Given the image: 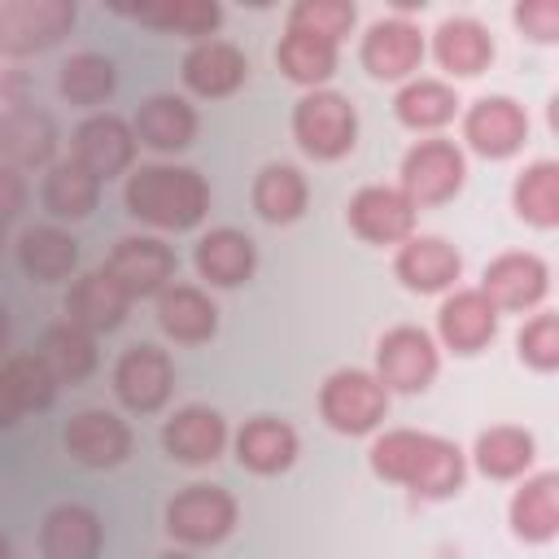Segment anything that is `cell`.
<instances>
[{
  "label": "cell",
  "instance_id": "obj_1",
  "mask_svg": "<svg viewBox=\"0 0 559 559\" xmlns=\"http://www.w3.org/2000/svg\"><path fill=\"white\" fill-rule=\"evenodd\" d=\"M371 472L415 489L419 498H450L463 489V454L437 432L393 428L371 445Z\"/></svg>",
  "mask_w": 559,
  "mask_h": 559
},
{
  "label": "cell",
  "instance_id": "obj_2",
  "mask_svg": "<svg viewBox=\"0 0 559 559\" xmlns=\"http://www.w3.org/2000/svg\"><path fill=\"white\" fill-rule=\"evenodd\" d=\"M127 214L162 227V231H188L210 210V183L192 166H140L122 188Z\"/></svg>",
  "mask_w": 559,
  "mask_h": 559
},
{
  "label": "cell",
  "instance_id": "obj_3",
  "mask_svg": "<svg viewBox=\"0 0 559 559\" xmlns=\"http://www.w3.org/2000/svg\"><path fill=\"white\" fill-rule=\"evenodd\" d=\"M293 140L319 157V162H336L345 153H354L358 144V114L341 92H306L293 105Z\"/></svg>",
  "mask_w": 559,
  "mask_h": 559
},
{
  "label": "cell",
  "instance_id": "obj_4",
  "mask_svg": "<svg viewBox=\"0 0 559 559\" xmlns=\"http://www.w3.org/2000/svg\"><path fill=\"white\" fill-rule=\"evenodd\" d=\"M319 411L328 419V428L345 432V437H362L371 428H380V419L389 415V389L358 367H341L323 380L319 389Z\"/></svg>",
  "mask_w": 559,
  "mask_h": 559
},
{
  "label": "cell",
  "instance_id": "obj_5",
  "mask_svg": "<svg viewBox=\"0 0 559 559\" xmlns=\"http://www.w3.org/2000/svg\"><path fill=\"white\" fill-rule=\"evenodd\" d=\"M236 528V498L223 485H183L166 502V533L183 546H214Z\"/></svg>",
  "mask_w": 559,
  "mask_h": 559
},
{
  "label": "cell",
  "instance_id": "obj_6",
  "mask_svg": "<svg viewBox=\"0 0 559 559\" xmlns=\"http://www.w3.org/2000/svg\"><path fill=\"white\" fill-rule=\"evenodd\" d=\"M70 0H4L0 4V52L4 57H31L52 44H61L74 26Z\"/></svg>",
  "mask_w": 559,
  "mask_h": 559
},
{
  "label": "cell",
  "instance_id": "obj_7",
  "mask_svg": "<svg viewBox=\"0 0 559 559\" xmlns=\"http://www.w3.org/2000/svg\"><path fill=\"white\" fill-rule=\"evenodd\" d=\"M467 179V162L450 140H419L402 157V192L415 205H441L450 201Z\"/></svg>",
  "mask_w": 559,
  "mask_h": 559
},
{
  "label": "cell",
  "instance_id": "obj_8",
  "mask_svg": "<svg viewBox=\"0 0 559 559\" xmlns=\"http://www.w3.org/2000/svg\"><path fill=\"white\" fill-rule=\"evenodd\" d=\"M376 380L397 393H424L437 376V345L424 328H389L376 345Z\"/></svg>",
  "mask_w": 559,
  "mask_h": 559
},
{
  "label": "cell",
  "instance_id": "obj_9",
  "mask_svg": "<svg viewBox=\"0 0 559 559\" xmlns=\"http://www.w3.org/2000/svg\"><path fill=\"white\" fill-rule=\"evenodd\" d=\"M175 389V362L157 345H127L114 362V393L127 411H157Z\"/></svg>",
  "mask_w": 559,
  "mask_h": 559
},
{
  "label": "cell",
  "instance_id": "obj_10",
  "mask_svg": "<svg viewBox=\"0 0 559 559\" xmlns=\"http://www.w3.org/2000/svg\"><path fill=\"white\" fill-rule=\"evenodd\" d=\"M109 280L135 301V297H157L175 280V253L157 236H122L105 262Z\"/></svg>",
  "mask_w": 559,
  "mask_h": 559
},
{
  "label": "cell",
  "instance_id": "obj_11",
  "mask_svg": "<svg viewBox=\"0 0 559 559\" xmlns=\"http://www.w3.org/2000/svg\"><path fill=\"white\" fill-rule=\"evenodd\" d=\"M61 441H66V454L83 467H118L131 454V428L105 406L74 411Z\"/></svg>",
  "mask_w": 559,
  "mask_h": 559
},
{
  "label": "cell",
  "instance_id": "obj_12",
  "mask_svg": "<svg viewBox=\"0 0 559 559\" xmlns=\"http://www.w3.org/2000/svg\"><path fill=\"white\" fill-rule=\"evenodd\" d=\"M349 227L367 245H402L415 231V201L389 183L358 188L349 201Z\"/></svg>",
  "mask_w": 559,
  "mask_h": 559
},
{
  "label": "cell",
  "instance_id": "obj_13",
  "mask_svg": "<svg viewBox=\"0 0 559 559\" xmlns=\"http://www.w3.org/2000/svg\"><path fill=\"white\" fill-rule=\"evenodd\" d=\"M463 140L480 157H511L528 140V118L511 96H480L463 118Z\"/></svg>",
  "mask_w": 559,
  "mask_h": 559
},
{
  "label": "cell",
  "instance_id": "obj_14",
  "mask_svg": "<svg viewBox=\"0 0 559 559\" xmlns=\"http://www.w3.org/2000/svg\"><path fill=\"white\" fill-rule=\"evenodd\" d=\"M57 153V122L52 114L22 105V109H4L0 114V166L9 170H35L48 166Z\"/></svg>",
  "mask_w": 559,
  "mask_h": 559
},
{
  "label": "cell",
  "instance_id": "obj_15",
  "mask_svg": "<svg viewBox=\"0 0 559 559\" xmlns=\"http://www.w3.org/2000/svg\"><path fill=\"white\" fill-rule=\"evenodd\" d=\"M362 66L376 79H406L424 61V35L406 17H380L362 35Z\"/></svg>",
  "mask_w": 559,
  "mask_h": 559
},
{
  "label": "cell",
  "instance_id": "obj_16",
  "mask_svg": "<svg viewBox=\"0 0 559 559\" xmlns=\"http://www.w3.org/2000/svg\"><path fill=\"white\" fill-rule=\"evenodd\" d=\"M135 157V131L118 114H92L74 127V162L87 166L96 179L122 175Z\"/></svg>",
  "mask_w": 559,
  "mask_h": 559
},
{
  "label": "cell",
  "instance_id": "obj_17",
  "mask_svg": "<svg viewBox=\"0 0 559 559\" xmlns=\"http://www.w3.org/2000/svg\"><path fill=\"white\" fill-rule=\"evenodd\" d=\"M550 271L537 253H502L485 266L480 293L493 301V310H528L546 297Z\"/></svg>",
  "mask_w": 559,
  "mask_h": 559
},
{
  "label": "cell",
  "instance_id": "obj_18",
  "mask_svg": "<svg viewBox=\"0 0 559 559\" xmlns=\"http://www.w3.org/2000/svg\"><path fill=\"white\" fill-rule=\"evenodd\" d=\"M105 528L100 515L83 502H61L39 524V555L44 559H100Z\"/></svg>",
  "mask_w": 559,
  "mask_h": 559
},
{
  "label": "cell",
  "instance_id": "obj_19",
  "mask_svg": "<svg viewBox=\"0 0 559 559\" xmlns=\"http://www.w3.org/2000/svg\"><path fill=\"white\" fill-rule=\"evenodd\" d=\"M393 271L411 293H445L463 275V258L441 236H411V240H402Z\"/></svg>",
  "mask_w": 559,
  "mask_h": 559
},
{
  "label": "cell",
  "instance_id": "obj_20",
  "mask_svg": "<svg viewBox=\"0 0 559 559\" xmlns=\"http://www.w3.org/2000/svg\"><path fill=\"white\" fill-rule=\"evenodd\" d=\"M437 332L454 354H476L498 332V310L480 288H459L437 310Z\"/></svg>",
  "mask_w": 559,
  "mask_h": 559
},
{
  "label": "cell",
  "instance_id": "obj_21",
  "mask_svg": "<svg viewBox=\"0 0 559 559\" xmlns=\"http://www.w3.org/2000/svg\"><path fill=\"white\" fill-rule=\"evenodd\" d=\"M245 79H249V57L227 39H201L183 57V83L197 96H210V100L231 96Z\"/></svg>",
  "mask_w": 559,
  "mask_h": 559
},
{
  "label": "cell",
  "instance_id": "obj_22",
  "mask_svg": "<svg viewBox=\"0 0 559 559\" xmlns=\"http://www.w3.org/2000/svg\"><path fill=\"white\" fill-rule=\"evenodd\" d=\"M127 306H131V297L100 266V271H87V275H79L70 284V293H66V323H74V328H83L92 336L96 332H114V328H122Z\"/></svg>",
  "mask_w": 559,
  "mask_h": 559
},
{
  "label": "cell",
  "instance_id": "obj_23",
  "mask_svg": "<svg viewBox=\"0 0 559 559\" xmlns=\"http://www.w3.org/2000/svg\"><path fill=\"white\" fill-rule=\"evenodd\" d=\"M162 445L175 463H214L227 445V424L214 406H183L166 419L162 428Z\"/></svg>",
  "mask_w": 559,
  "mask_h": 559
},
{
  "label": "cell",
  "instance_id": "obj_24",
  "mask_svg": "<svg viewBox=\"0 0 559 559\" xmlns=\"http://www.w3.org/2000/svg\"><path fill=\"white\" fill-rule=\"evenodd\" d=\"M192 262H197V275L210 280L214 288H236V284H245V280L253 275L258 249H253V240H249L245 231H236V227H214V231H205V236L197 240Z\"/></svg>",
  "mask_w": 559,
  "mask_h": 559
},
{
  "label": "cell",
  "instance_id": "obj_25",
  "mask_svg": "<svg viewBox=\"0 0 559 559\" xmlns=\"http://www.w3.org/2000/svg\"><path fill=\"white\" fill-rule=\"evenodd\" d=\"M135 140L157 148V153H179L197 140V109L183 96L157 92L135 109Z\"/></svg>",
  "mask_w": 559,
  "mask_h": 559
},
{
  "label": "cell",
  "instance_id": "obj_26",
  "mask_svg": "<svg viewBox=\"0 0 559 559\" xmlns=\"http://www.w3.org/2000/svg\"><path fill=\"white\" fill-rule=\"evenodd\" d=\"M157 323H162V332L170 341L201 345L218 328V306L201 288H192V284H166L157 293Z\"/></svg>",
  "mask_w": 559,
  "mask_h": 559
},
{
  "label": "cell",
  "instance_id": "obj_27",
  "mask_svg": "<svg viewBox=\"0 0 559 559\" xmlns=\"http://www.w3.org/2000/svg\"><path fill=\"white\" fill-rule=\"evenodd\" d=\"M432 52H437L441 70H450L459 79H476L493 61V35L476 17H445L432 35Z\"/></svg>",
  "mask_w": 559,
  "mask_h": 559
},
{
  "label": "cell",
  "instance_id": "obj_28",
  "mask_svg": "<svg viewBox=\"0 0 559 559\" xmlns=\"http://www.w3.org/2000/svg\"><path fill=\"white\" fill-rule=\"evenodd\" d=\"M236 459H240V467H249L258 476H275L284 467H293V459H297V432L284 419L258 415V419H249L236 432Z\"/></svg>",
  "mask_w": 559,
  "mask_h": 559
},
{
  "label": "cell",
  "instance_id": "obj_29",
  "mask_svg": "<svg viewBox=\"0 0 559 559\" xmlns=\"http://www.w3.org/2000/svg\"><path fill=\"white\" fill-rule=\"evenodd\" d=\"M17 262L35 284H57L79 266V240L52 223L26 227L17 236Z\"/></svg>",
  "mask_w": 559,
  "mask_h": 559
},
{
  "label": "cell",
  "instance_id": "obj_30",
  "mask_svg": "<svg viewBox=\"0 0 559 559\" xmlns=\"http://www.w3.org/2000/svg\"><path fill=\"white\" fill-rule=\"evenodd\" d=\"M39 201H44V210H48L52 218H70V223H74V218H87V214L96 210V201H100V179H96L87 166H79L74 157L52 162L48 175H44Z\"/></svg>",
  "mask_w": 559,
  "mask_h": 559
},
{
  "label": "cell",
  "instance_id": "obj_31",
  "mask_svg": "<svg viewBox=\"0 0 559 559\" xmlns=\"http://www.w3.org/2000/svg\"><path fill=\"white\" fill-rule=\"evenodd\" d=\"M511 528L524 542H550L559 528V476L542 472L524 480L511 498Z\"/></svg>",
  "mask_w": 559,
  "mask_h": 559
},
{
  "label": "cell",
  "instance_id": "obj_32",
  "mask_svg": "<svg viewBox=\"0 0 559 559\" xmlns=\"http://www.w3.org/2000/svg\"><path fill=\"white\" fill-rule=\"evenodd\" d=\"M306 201H310V188H306V175L297 166L271 162V166L258 170V179H253V210L266 223H297Z\"/></svg>",
  "mask_w": 559,
  "mask_h": 559
},
{
  "label": "cell",
  "instance_id": "obj_33",
  "mask_svg": "<svg viewBox=\"0 0 559 559\" xmlns=\"http://www.w3.org/2000/svg\"><path fill=\"white\" fill-rule=\"evenodd\" d=\"M39 358H44V367L52 371L57 384H79V380H87V376L96 371V336L61 319V323H52V328L44 332Z\"/></svg>",
  "mask_w": 559,
  "mask_h": 559
},
{
  "label": "cell",
  "instance_id": "obj_34",
  "mask_svg": "<svg viewBox=\"0 0 559 559\" xmlns=\"http://www.w3.org/2000/svg\"><path fill=\"white\" fill-rule=\"evenodd\" d=\"M118 87V66L105 52H74L57 70V92L70 105H100Z\"/></svg>",
  "mask_w": 559,
  "mask_h": 559
},
{
  "label": "cell",
  "instance_id": "obj_35",
  "mask_svg": "<svg viewBox=\"0 0 559 559\" xmlns=\"http://www.w3.org/2000/svg\"><path fill=\"white\" fill-rule=\"evenodd\" d=\"M122 13L175 35H210L223 22V9L214 0H153V4H127Z\"/></svg>",
  "mask_w": 559,
  "mask_h": 559
},
{
  "label": "cell",
  "instance_id": "obj_36",
  "mask_svg": "<svg viewBox=\"0 0 559 559\" xmlns=\"http://www.w3.org/2000/svg\"><path fill=\"white\" fill-rule=\"evenodd\" d=\"M275 61H280V70L293 83L319 87L336 70V44L332 39H319V35H306V31H284V39L275 48Z\"/></svg>",
  "mask_w": 559,
  "mask_h": 559
},
{
  "label": "cell",
  "instance_id": "obj_37",
  "mask_svg": "<svg viewBox=\"0 0 559 559\" xmlns=\"http://www.w3.org/2000/svg\"><path fill=\"white\" fill-rule=\"evenodd\" d=\"M454 109H459V96H454L441 79H415V83H406V87L397 92V100H393L397 122L411 127V131L445 127V122L454 118Z\"/></svg>",
  "mask_w": 559,
  "mask_h": 559
},
{
  "label": "cell",
  "instance_id": "obj_38",
  "mask_svg": "<svg viewBox=\"0 0 559 559\" xmlns=\"http://www.w3.org/2000/svg\"><path fill=\"white\" fill-rule=\"evenodd\" d=\"M528 463H533V432H524L515 424H498L476 437V467L485 476L507 480V476H520Z\"/></svg>",
  "mask_w": 559,
  "mask_h": 559
},
{
  "label": "cell",
  "instance_id": "obj_39",
  "mask_svg": "<svg viewBox=\"0 0 559 559\" xmlns=\"http://www.w3.org/2000/svg\"><path fill=\"white\" fill-rule=\"evenodd\" d=\"M515 214L533 227H555L559 223V166L555 162H533L515 179Z\"/></svg>",
  "mask_w": 559,
  "mask_h": 559
},
{
  "label": "cell",
  "instance_id": "obj_40",
  "mask_svg": "<svg viewBox=\"0 0 559 559\" xmlns=\"http://www.w3.org/2000/svg\"><path fill=\"white\" fill-rule=\"evenodd\" d=\"M0 384L9 389V397H13V406H17L22 415H26V411H48V406L57 402V380H52V371L44 367L39 354H13V358H4Z\"/></svg>",
  "mask_w": 559,
  "mask_h": 559
},
{
  "label": "cell",
  "instance_id": "obj_41",
  "mask_svg": "<svg viewBox=\"0 0 559 559\" xmlns=\"http://www.w3.org/2000/svg\"><path fill=\"white\" fill-rule=\"evenodd\" d=\"M354 17L358 9L349 0H297L288 13V31H306V35L341 44V35L354 31Z\"/></svg>",
  "mask_w": 559,
  "mask_h": 559
},
{
  "label": "cell",
  "instance_id": "obj_42",
  "mask_svg": "<svg viewBox=\"0 0 559 559\" xmlns=\"http://www.w3.org/2000/svg\"><path fill=\"white\" fill-rule=\"evenodd\" d=\"M515 345H520V358H524L528 367H537V371L559 367V314H537V319H528V323L520 328Z\"/></svg>",
  "mask_w": 559,
  "mask_h": 559
},
{
  "label": "cell",
  "instance_id": "obj_43",
  "mask_svg": "<svg viewBox=\"0 0 559 559\" xmlns=\"http://www.w3.org/2000/svg\"><path fill=\"white\" fill-rule=\"evenodd\" d=\"M515 22H520L524 35L550 44V39L559 35V0H524V4L515 9Z\"/></svg>",
  "mask_w": 559,
  "mask_h": 559
},
{
  "label": "cell",
  "instance_id": "obj_44",
  "mask_svg": "<svg viewBox=\"0 0 559 559\" xmlns=\"http://www.w3.org/2000/svg\"><path fill=\"white\" fill-rule=\"evenodd\" d=\"M22 205H26V179H22L17 170L0 166V245H4L9 223L22 214Z\"/></svg>",
  "mask_w": 559,
  "mask_h": 559
},
{
  "label": "cell",
  "instance_id": "obj_45",
  "mask_svg": "<svg viewBox=\"0 0 559 559\" xmlns=\"http://www.w3.org/2000/svg\"><path fill=\"white\" fill-rule=\"evenodd\" d=\"M26 92H31V79H26V70H4V74H0V100H4L9 109H22V105H31V100H26Z\"/></svg>",
  "mask_w": 559,
  "mask_h": 559
},
{
  "label": "cell",
  "instance_id": "obj_46",
  "mask_svg": "<svg viewBox=\"0 0 559 559\" xmlns=\"http://www.w3.org/2000/svg\"><path fill=\"white\" fill-rule=\"evenodd\" d=\"M17 415H22V411L13 406V397H9V389L0 384V428H13V424H17Z\"/></svg>",
  "mask_w": 559,
  "mask_h": 559
},
{
  "label": "cell",
  "instance_id": "obj_47",
  "mask_svg": "<svg viewBox=\"0 0 559 559\" xmlns=\"http://www.w3.org/2000/svg\"><path fill=\"white\" fill-rule=\"evenodd\" d=\"M4 345H9V310L0 306V354H4Z\"/></svg>",
  "mask_w": 559,
  "mask_h": 559
},
{
  "label": "cell",
  "instance_id": "obj_48",
  "mask_svg": "<svg viewBox=\"0 0 559 559\" xmlns=\"http://www.w3.org/2000/svg\"><path fill=\"white\" fill-rule=\"evenodd\" d=\"M157 559H197V555H188V550H166V555H157Z\"/></svg>",
  "mask_w": 559,
  "mask_h": 559
},
{
  "label": "cell",
  "instance_id": "obj_49",
  "mask_svg": "<svg viewBox=\"0 0 559 559\" xmlns=\"http://www.w3.org/2000/svg\"><path fill=\"white\" fill-rule=\"evenodd\" d=\"M0 559H13V546H9V537L0 533Z\"/></svg>",
  "mask_w": 559,
  "mask_h": 559
}]
</instances>
